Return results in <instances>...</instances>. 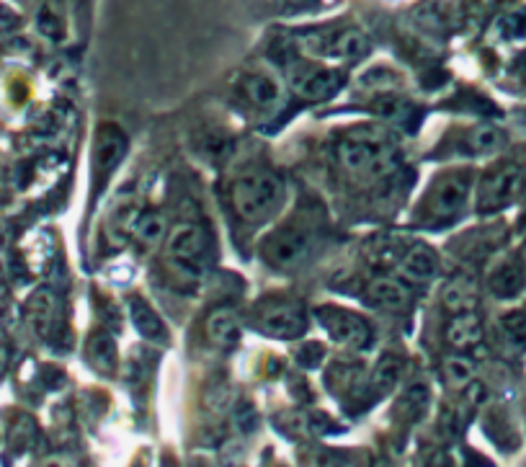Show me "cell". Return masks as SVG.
<instances>
[{"instance_id": "6da1fadb", "label": "cell", "mask_w": 526, "mask_h": 467, "mask_svg": "<svg viewBox=\"0 0 526 467\" xmlns=\"http://www.w3.org/2000/svg\"><path fill=\"white\" fill-rule=\"evenodd\" d=\"M338 160L343 171L354 179H382L398 168V148L387 132L374 127H359L338 142Z\"/></svg>"}, {"instance_id": "7a4b0ae2", "label": "cell", "mask_w": 526, "mask_h": 467, "mask_svg": "<svg viewBox=\"0 0 526 467\" xmlns=\"http://www.w3.org/2000/svg\"><path fill=\"white\" fill-rule=\"evenodd\" d=\"M230 202L245 222H266L287 202V184L276 173L251 168L233 181Z\"/></svg>"}, {"instance_id": "3957f363", "label": "cell", "mask_w": 526, "mask_h": 467, "mask_svg": "<svg viewBox=\"0 0 526 467\" xmlns=\"http://www.w3.org/2000/svg\"><path fill=\"white\" fill-rule=\"evenodd\" d=\"M168 259L191 277H199L207 266L209 256V243L207 233L202 230V225H194V222H181L171 230L166 243Z\"/></svg>"}, {"instance_id": "277c9868", "label": "cell", "mask_w": 526, "mask_h": 467, "mask_svg": "<svg viewBox=\"0 0 526 467\" xmlns=\"http://www.w3.org/2000/svg\"><path fill=\"white\" fill-rule=\"evenodd\" d=\"M312 228L302 222H292L287 228L276 230L269 235L266 246H263V259L269 261L276 269H292L307 259L312 248Z\"/></svg>"}, {"instance_id": "5b68a950", "label": "cell", "mask_w": 526, "mask_h": 467, "mask_svg": "<svg viewBox=\"0 0 526 467\" xmlns=\"http://www.w3.org/2000/svg\"><path fill=\"white\" fill-rule=\"evenodd\" d=\"M318 318L325 331H328V336H331L338 346H346V349L351 351H361L372 344V326H369L361 315H356L354 310H343L328 305V308L318 310Z\"/></svg>"}, {"instance_id": "8992f818", "label": "cell", "mask_w": 526, "mask_h": 467, "mask_svg": "<svg viewBox=\"0 0 526 467\" xmlns=\"http://www.w3.org/2000/svg\"><path fill=\"white\" fill-rule=\"evenodd\" d=\"M256 328L274 338H297L305 331V315L292 300H263L256 310Z\"/></svg>"}, {"instance_id": "52a82bcc", "label": "cell", "mask_w": 526, "mask_h": 467, "mask_svg": "<svg viewBox=\"0 0 526 467\" xmlns=\"http://www.w3.org/2000/svg\"><path fill=\"white\" fill-rule=\"evenodd\" d=\"M426 212L434 220H447L462 212L470 197V176L467 173H447L441 176L426 194Z\"/></svg>"}, {"instance_id": "ba28073f", "label": "cell", "mask_w": 526, "mask_h": 467, "mask_svg": "<svg viewBox=\"0 0 526 467\" xmlns=\"http://www.w3.org/2000/svg\"><path fill=\"white\" fill-rule=\"evenodd\" d=\"M127 153V135L117 124H101L96 132V145H93V173L96 179L106 181L114 173V168L122 163Z\"/></svg>"}, {"instance_id": "9c48e42d", "label": "cell", "mask_w": 526, "mask_h": 467, "mask_svg": "<svg viewBox=\"0 0 526 467\" xmlns=\"http://www.w3.org/2000/svg\"><path fill=\"white\" fill-rule=\"evenodd\" d=\"M524 189V173L514 166H503L488 173V179L480 186V209H498L514 202Z\"/></svg>"}, {"instance_id": "30bf717a", "label": "cell", "mask_w": 526, "mask_h": 467, "mask_svg": "<svg viewBox=\"0 0 526 467\" xmlns=\"http://www.w3.org/2000/svg\"><path fill=\"white\" fill-rule=\"evenodd\" d=\"M238 96L256 111H271L282 101V83L266 70H253L238 80Z\"/></svg>"}, {"instance_id": "8fae6325", "label": "cell", "mask_w": 526, "mask_h": 467, "mask_svg": "<svg viewBox=\"0 0 526 467\" xmlns=\"http://www.w3.org/2000/svg\"><path fill=\"white\" fill-rule=\"evenodd\" d=\"M289 86L300 93V96H305V99L318 101L341 88V75H338L336 70L300 65V68L289 70Z\"/></svg>"}, {"instance_id": "7c38bea8", "label": "cell", "mask_w": 526, "mask_h": 467, "mask_svg": "<svg viewBox=\"0 0 526 467\" xmlns=\"http://www.w3.org/2000/svg\"><path fill=\"white\" fill-rule=\"evenodd\" d=\"M367 300L372 302L374 308L398 313V310H405L410 305V292H408V287L400 282V279L377 277L369 282Z\"/></svg>"}, {"instance_id": "4fadbf2b", "label": "cell", "mask_w": 526, "mask_h": 467, "mask_svg": "<svg viewBox=\"0 0 526 467\" xmlns=\"http://www.w3.org/2000/svg\"><path fill=\"white\" fill-rule=\"evenodd\" d=\"M439 274V259L429 246H413L400 259V277L408 282H431Z\"/></svg>"}, {"instance_id": "5bb4252c", "label": "cell", "mask_w": 526, "mask_h": 467, "mask_svg": "<svg viewBox=\"0 0 526 467\" xmlns=\"http://www.w3.org/2000/svg\"><path fill=\"white\" fill-rule=\"evenodd\" d=\"M369 44L367 39L361 37L359 31H336L333 37L320 39L315 42V52L318 55H331V57H343V60H356V57L367 55Z\"/></svg>"}, {"instance_id": "9a60e30c", "label": "cell", "mask_w": 526, "mask_h": 467, "mask_svg": "<svg viewBox=\"0 0 526 467\" xmlns=\"http://www.w3.org/2000/svg\"><path fill=\"white\" fill-rule=\"evenodd\" d=\"M207 336H209V341H212V344L225 346V349H230V346L238 344V338H240L238 313H235V310H230V308L215 310V313L207 318Z\"/></svg>"}, {"instance_id": "2e32d148", "label": "cell", "mask_w": 526, "mask_h": 467, "mask_svg": "<svg viewBox=\"0 0 526 467\" xmlns=\"http://www.w3.org/2000/svg\"><path fill=\"white\" fill-rule=\"evenodd\" d=\"M26 313H29L31 328L39 333L42 338L49 336L52 326H55V313H57V302L52 297L49 289H39L29 297V305H26Z\"/></svg>"}, {"instance_id": "e0dca14e", "label": "cell", "mask_w": 526, "mask_h": 467, "mask_svg": "<svg viewBox=\"0 0 526 467\" xmlns=\"http://www.w3.org/2000/svg\"><path fill=\"white\" fill-rule=\"evenodd\" d=\"M483 338V326L475 313H457L452 318L447 328V341L454 346L457 351H465L470 346H475Z\"/></svg>"}, {"instance_id": "ac0fdd59", "label": "cell", "mask_w": 526, "mask_h": 467, "mask_svg": "<svg viewBox=\"0 0 526 467\" xmlns=\"http://www.w3.org/2000/svg\"><path fill=\"white\" fill-rule=\"evenodd\" d=\"M129 313H132V320H135V328L140 331V336L150 338V341H166L168 331L163 326V320H160V315L142 297H132Z\"/></svg>"}, {"instance_id": "d6986e66", "label": "cell", "mask_w": 526, "mask_h": 467, "mask_svg": "<svg viewBox=\"0 0 526 467\" xmlns=\"http://www.w3.org/2000/svg\"><path fill=\"white\" fill-rule=\"evenodd\" d=\"M132 235L145 246H153L166 235V220L158 212H142V215L137 212L135 222H132Z\"/></svg>"}, {"instance_id": "ffe728a7", "label": "cell", "mask_w": 526, "mask_h": 467, "mask_svg": "<svg viewBox=\"0 0 526 467\" xmlns=\"http://www.w3.org/2000/svg\"><path fill=\"white\" fill-rule=\"evenodd\" d=\"M521 284H524V277H521V269L516 264H501L490 274V287L501 297L516 295L521 289Z\"/></svg>"}, {"instance_id": "44dd1931", "label": "cell", "mask_w": 526, "mask_h": 467, "mask_svg": "<svg viewBox=\"0 0 526 467\" xmlns=\"http://www.w3.org/2000/svg\"><path fill=\"white\" fill-rule=\"evenodd\" d=\"M88 359L93 362V367L101 369V372H111L114 364H117V349H114V341L104 333H98V336L91 338V344H88Z\"/></svg>"}, {"instance_id": "7402d4cb", "label": "cell", "mask_w": 526, "mask_h": 467, "mask_svg": "<svg viewBox=\"0 0 526 467\" xmlns=\"http://www.w3.org/2000/svg\"><path fill=\"white\" fill-rule=\"evenodd\" d=\"M400 375H403V359L395 357V354H385L380 359V364H377V369H374V388L380 390V393H387V390L395 388Z\"/></svg>"}, {"instance_id": "603a6c76", "label": "cell", "mask_w": 526, "mask_h": 467, "mask_svg": "<svg viewBox=\"0 0 526 467\" xmlns=\"http://www.w3.org/2000/svg\"><path fill=\"white\" fill-rule=\"evenodd\" d=\"M444 305H447L449 313H467V310L475 308V295H472V287H467L465 282H452L444 289Z\"/></svg>"}, {"instance_id": "cb8c5ba5", "label": "cell", "mask_w": 526, "mask_h": 467, "mask_svg": "<svg viewBox=\"0 0 526 467\" xmlns=\"http://www.w3.org/2000/svg\"><path fill=\"white\" fill-rule=\"evenodd\" d=\"M472 372H475V364L467 357H452L444 364V377L452 385H467L472 380Z\"/></svg>"}, {"instance_id": "d4e9b609", "label": "cell", "mask_w": 526, "mask_h": 467, "mask_svg": "<svg viewBox=\"0 0 526 467\" xmlns=\"http://www.w3.org/2000/svg\"><path fill=\"white\" fill-rule=\"evenodd\" d=\"M501 142L503 135L498 130H493V127H480L472 135V148L478 150V153H493V150L501 148Z\"/></svg>"}, {"instance_id": "484cf974", "label": "cell", "mask_w": 526, "mask_h": 467, "mask_svg": "<svg viewBox=\"0 0 526 467\" xmlns=\"http://www.w3.org/2000/svg\"><path fill=\"white\" fill-rule=\"evenodd\" d=\"M19 24V19H16V13L11 11V8L0 6V34L8 29H13V26Z\"/></svg>"}, {"instance_id": "4316f807", "label": "cell", "mask_w": 526, "mask_h": 467, "mask_svg": "<svg viewBox=\"0 0 526 467\" xmlns=\"http://www.w3.org/2000/svg\"><path fill=\"white\" fill-rule=\"evenodd\" d=\"M3 364H6V351L0 349V372H3Z\"/></svg>"}]
</instances>
